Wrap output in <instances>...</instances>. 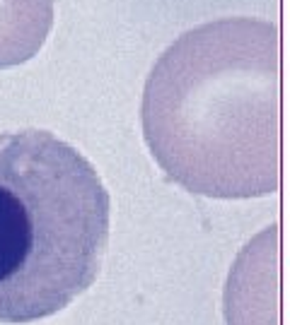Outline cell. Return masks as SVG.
<instances>
[{
	"mask_svg": "<svg viewBox=\"0 0 290 325\" xmlns=\"http://www.w3.org/2000/svg\"><path fill=\"white\" fill-rule=\"evenodd\" d=\"M112 200L94 164L49 130L0 133V323L41 320L102 270Z\"/></svg>",
	"mask_w": 290,
	"mask_h": 325,
	"instance_id": "1",
	"label": "cell"
},
{
	"mask_svg": "<svg viewBox=\"0 0 290 325\" xmlns=\"http://www.w3.org/2000/svg\"><path fill=\"white\" fill-rule=\"evenodd\" d=\"M56 0H0V70L32 60L44 48Z\"/></svg>",
	"mask_w": 290,
	"mask_h": 325,
	"instance_id": "2",
	"label": "cell"
}]
</instances>
